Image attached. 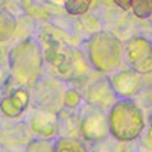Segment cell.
Segmentation results:
<instances>
[{"mask_svg": "<svg viewBox=\"0 0 152 152\" xmlns=\"http://www.w3.org/2000/svg\"><path fill=\"white\" fill-rule=\"evenodd\" d=\"M108 128L117 140L131 142L140 135L145 128L143 113L129 99L117 100L108 114Z\"/></svg>", "mask_w": 152, "mask_h": 152, "instance_id": "6da1fadb", "label": "cell"}, {"mask_svg": "<svg viewBox=\"0 0 152 152\" xmlns=\"http://www.w3.org/2000/svg\"><path fill=\"white\" fill-rule=\"evenodd\" d=\"M41 52L34 41L20 43L11 50L9 66L14 79L21 85H34L41 73Z\"/></svg>", "mask_w": 152, "mask_h": 152, "instance_id": "7a4b0ae2", "label": "cell"}, {"mask_svg": "<svg viewBox=\"0 0 152 152\" xmlns=\"http://www.w3.org/2000/svg\"><path fill=\"white\" fill-rule=\"evenodd\" d=\"M46 58L53 69L67 81H79L87 76V61L84 55L66 44L46 43Z\"/></svg>", "mask_w": 152, "mask_h": 152, "instance_id": "3957f363", "label": "cell"}, {"mask_svg": "<svg viewBox=\"0 0 152 152\" xmlns=\"http://www.w3.org/2000/svg\"><path fill=\"white\" fill-rule=\"evenodd\" d=\"M88 58L96 70L111 72L120 62L122 44L113 34H94L88 41Z\"/></svg>", "mask_w": 152, "mask_h": 152, "instance_id": "277c9868", "label": "cell"}, {"mask_svg": "<svg viewBox=\"0 0 152 152\" xmlns=\"http://www.w3.org/2000/svg\"><path fill=\"white\" fill-rule=\"evenodd\" d=\"M126 56L129 66L137 73L152 72V43L143 37H135L126 44Z\"/></svg>", "mask_w": 152, "mask_h": 152, "instance_id": "5b68a950", "label": "cell"}, {"mask_svg": "<svg viewBox=\"0 0 152 152\" xmlns=\"http://www.w3.org/2000/svg\"><path fill=\"white\" fill-rule=\"evenodd\" d=\"M81 131H82L84 137L90 142L104 140L110 132L108 117L100 111H94L91 114H88V116L84 117V120L81 123Z\"/></svg>", "mask_w": 152, "mask_h": 152, "instance_id": "8992f818", "label": "cell"}, {"mask_svg": "<svg viewBox=\"0 0 152 152\" xmlns=\"http://www.w3.org/2000/svg\"><path fill=\"white\" fill-rule=\"evenodd\" d=\"M29 104V93L24 88H17L8 93L6 96L2 97L0 100V110L6 117H18L24 113V110L28 108Z\"/></svg>", "mask_w": 152, "mask_h": 152, "instance_id": "52a82bcc", "label": "cell"}, {"mask_svg": "<svg viewBox=\"0 0 152 152\" xmlns=\"http://www.w3.org/2000/svg\"><path fill=\"white\" fill-rule=\"evenodd\" d=\"M110 84L113 91L123 97L135 94L140 88V79L134 72H120L119 75L114 76Z\"/></svg>", "mask_w": 152, "mask_h": 152, "instance_id": "ba28073f", "label": "cell"}, {"mask_svg": "<svg viewBox=\"0 0 152 152\" xmlns=\"http://www.w3.org/2000/svg\"><path fill=\"white\" fill-rule=\"evenodd\" d=\"M31 125L37 134H40L43 137H50L58 129V119L50 113H40L32 119Z\"/></svg>", "mask_w": 152, "mask_h": 152, "instance_id": "9c48e42d", "label": "cell"}, {"mask_svg": "<svg viewBox=\"0 0 152 152\" xmlns=\"http://www.w3.org/2000/svg\"><path fill=\"white\" fill-rule=\"evenodd\" d=\"M111 97H113V88L111 84L107 81H97L88 88V93H87L88 102L94 105H105Z\"/></svg>", "mask_w": 152, "mask_h": 152, "instance_id": "30bf717a", "label": "cell"}, {"mask_svg": "<svg viewBox=\"0 0 152 152\" xmlns=\"http://www.w3.org/2000/svg\"><path fill=\"white\" fill-rule=\"evenodd\" d=\"M53 152H87L84 143L75 137H61L53 145Z\"/></svg>", "mask_w": 152, "mask_h": 152, "instance_id": "8fae6325", "label": "cell"}, {"mask_svg": "<svg viewBox=\"0 0 152 152\" xmlns=\"http://www.w3.org/2000/svg\"><path fill=\"white\" fill-rule=\"evenodd\" d=\"M14 31H15V18L6 11H0V43L9 40Z\"/></svg>", "mask_w": 152, "mask_h": 152, "instance_id": "7c38bea8", "label": "cell"}, {"mask_svg": "<svg viewBox=\"0 0 152 152\" xmlns=\"http://www.w3.org/2000/svg\"><path fill=\"white\" fill-rule=\"evenodd\" d=\"M90 2L88 0H67L64 2V8L72 15H81L90 9Z\"/></svg>", "mask_w": 152, "mask_h": 152, "instance_id": "4fadbf2b", "label": "cell"}, {"mask_svg": "<svg viewBox=\"0 0 152 152\" xmlns=\"http://www.w3.org/2000/svg\"><path fill=\"white\" fill-rule=\"evenodd\" d=\"M132 9L138 18H148L152 15V2L151 0H137V2H132Z\"/></svg>", "mask_w": 152, "mask_h": 152, "instance_id": "5bb4252c", "label": "cell"}, {"mask_svg": "<svg viewBox=\"0 0 152 152\" xmlns=\"http://www.w3.org/2000/svg\"><path fill=\"white\" fill-rule=\"evenodd\" d=\"M28 152H53V146L47 140H37L29 145Z\"/></svg>", "mask_w": 152, "mask_h": 152, "instance_id": "9a60e30c", "label": "cell"}, {"mask_svg": "<svg viewBox=\"0 0 152 152\" xmlns=\"http://www.w3.org/2000/svg\"><path fill=\"white\" fill-rule=\"evenodd\" d=\"M64 104H66V107H69V108H75L76 105L79 104V94L76 93V91H73V90L67 91L66 96H64Z\"/></svg>", "mask_w": 152, "mask_h": 152, "instance_id": "2e32d148", "label": "cell"}, {"mask_svg": "<svg viewBox=\"0 0 152 152\" xmlns=\"http://www.w3.org/2000/svg\"><path fill=\"white\" fill-rule=\"evenodd\" d=\"M116 5L120 6L122 9H129V8H132V0H125V2H122V0H116Z\"/></svg>", "mask_w": 152, "mask_h": 152, "instance_id": "e0dca14e", "label": "cell"}, {"mask_svg": "<svg viewBox=\"0 0 152 152\" xmlns=\"http://www.w3.org/2000/svg\"><path fill=\"white\" fill-rule=\"evenodd\" d=\"M149 123H151V128H152V113H151V116H149Z\"/></svg>", "mask_w": 152, "mask_h": 152, "instance_id": "ac0fdd59", "label": "cell"}]
</instances>
